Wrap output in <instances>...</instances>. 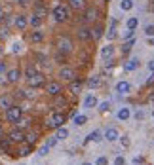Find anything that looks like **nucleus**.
Returning <instances> with one entry per match:
<instances>
[{
  "label": "nucleus",
  "instance_id": "obj_1",
  "mask_svg": "<svg viewBox=\"0 0 154 165\" xmlns=\"http://www.w3.org/2000/svg\"><path fill=\"white\" fill-rule=\"evenodd\" d=\"M52 19L55 21V23H67L69 19H71V6L69 4H57L53 6L52 10Z\"/></svg>",
  "mask_w": 154,
  "mask_h": 165
},
{
  "label": "nucleus",
  "instance_id": "obj_2",
  "mask_svg": "<svg viewBox=\"0 0 154 165\" xmlns=\"http://www.w3.org/2000/svg\"><path fill=\"white\" fill-rule=\"evenodd\" d=\"M53 46H55V51L67 53V55H71V53H72V49H74V44H72V40L69 38L67 34H59V36L55 38Z\"/></svg>",
  "mask_w": 154,
  "mask_h": 165
},
{
  "label": "nucleus",
  "instance_id": "obj_3",
  "mask_svg": "<svg viewBox=\"0 0 154 165\" xmlns=\"http://www.w3.org/2000/svg\"><path fill=\"white\" fill-rule=\"evenodd\" d=\"M21 118H23V108H21V106L13 104L12 108L6 110V121H8V124H13V125H15Z\"/></svg>",
  "mask_w": 154,
  "mask_h": 165
},
{
  "label": "nucleus",
  "instance_id": "obj_4",
  "mask_svg": "<svg viewBox=\"0 0 154 165\" xmlns=\"http://www.w3.org/2000/svg\"><path fill=\"white\" fill-rule=\"evenodd\" d=\"M13 28L15 31H27L29 28V15L27 13H13Z\"/></svg>",
  "mask_w": 154,
  "mask_h": 165
},
{
  "label": "nucleus",
  "instance_id": "obj_5",
  "mask_svg": "<svg viewBox=\"0 0 154 165\" xmlns=\"http://www.w3.org/2000/svg\"><path fill=\"white\" fill-rule=\"evenodd\" d=\"M67 121V116L63 112H53L50 118H48V127H52V129H59L63 127V124Z\"/></svg>",
  "mask_w": 154,
  "mask_h": 165
},
{
  "label": "nucleus",
  "instance_id": "obj_6",
  "mask_svg": "<svg viewBox=\"0 0 154 165\" xmlns=\"http://www.w3.org/2000/svg\"><path fill=\"white\" fill-rule=\"evenodd\" d=\"M27 84H29V87H32V89H38V87H44V85H46L48 82H46V76L42 74V72H36L34 76L27 78Z\"/></svg>",
  "mask_w": 154,
  "mask_h": 165
},
{
  "label": "nucleus",
  "instance_id": "obj_7",
  "mask_svg": "<svg viewBox=\"0 0 154 165\" xmlns=\"http://www.w3.org/2000/svg\"><path fill=\"white\" fill-rule=\"evenodd\" d=\"M57 76H59V80L71 84L72 80H76V70L71 68V67H65V64H63V67L59 68V74H57Z\"/></svg>",
  "mask_w": 154,
  "mask_h": 165
},
{
  "label": "nucleus",
  "instance_id": "obj_8",
  "mask_svg": "<svg viewBox=\"0 0 154 165\" xmlns=\"http://www.w3.org/2000/svg\"><path fill=\"white\" fill-rule=\"evenodd\" d=\"M44 89H46V93H48L50 97H57V95H61L63 85H61V82H57V80H52V82H48V84L44 85Z\"/></svg>",
  "mask_w": 154,
  "mask_h": 165
},
{
  "label": "nucleus",
  "instance_id": "obj_9",
  "mask_svg": "<svg viewBox=\"0 0 154 165\" xmlns=\"http://www.w3.org/2000/svg\"><path fill=\"white\" fill-rule=\"evenodd\" d=\"M27 40H29V44H32V46H40L42 42L46 40V36H44V32H42L40 28H32L29 32V36H27Z\"/></svg>",
  "mask_w": 154,
  "mask_h": 165
},
{
  "label": "nucleus",
  "instance_id": "obj_10",
  "mask_svg": "<svg viewBox=\"0 0 154 165\" xmlns=\"http://www.w3.org/2000/svg\"><path fill=\"white\" fill-rule=\"evenodd\" d=\"M31 8H32V13H34V15H40V17H44V19L48 17V13H50V12H48V6L42 2V0H34Z\"/></svg>",
  "mask_w": 154,
  "mask_h": 165
},
{
  "label": "nucleus",
  "instance_id": "obj_11",
  "mask_svg": "<svg viewBox=\"0 0 154 165\" xmlns=\"http://www.w3.org/2000/svg\"><path fill=\"white\" fill-rule=\"evenodd\" d=\"M76 36H78L80 42H89V40H93L92 38V27H88V25H82L76 28Z\"/></svg>",
  "mask_w": 154,
  "mask_h": 165
},
{
  "label": "nucleus",
  "instance_id": "obj_12",
  "mask_svg": "<svg viewBox=\"0 0 154 165\" xmlns=\"http://www.w3.org/2000/svg\"><path fill=\"white\" fill-rule=\"evenodd\" d=\"M8 137L12 142H17V144H21V142H25V131L23 129H19V127H13L12 131L8 133Z\"/></svg>",
  "mask_w": 154,
  "mask_h": 165
},
{
  "label": "nucleus",
  "instance_id": "obj_13",
  "mask_svg": "<svg viewBox=\"0 0 154 165\" xmlns=\"http://www.w3.org/2000/svg\"><path fill=\"white\" fill-rule=\"evenodd\" d=\"M97 17H99V10H97L95 6H88V8L84 10V21H86V23H92Z\"/></svg>",
  "mask_w": 154,
  "mask_h": 165
},
{
  "label": "nucleus",
  "instance_id": "obj_14",
  "mask_svg": "<svg viewBox=\"0 0 154 165\" xmlns=\"http://www.w3.org/2000/svg\"><path fill=\"white\" fill-rule=\"evenodd\" d=\"M114 51H116L114 46H112V44H107V46H103V48H101L99 55H101V59H103V61H109V59H112V57H114Z\"/></svg>",
  "mask_w": 154,
  "mask_h": 165
},
{
  "label": "nucleus",
  "instance_id": "obj_15",
  "mask_svg": "<svg viewBox=\"0 0 154 165\" xmlns=\"http://www.w3.org/2000/svg\"><path fill=\"white\" fill-rule=\"evenodd\" d=\"M21 78V70L19 68H10L8 72H6V82L8 84H17Z\"/></svg>",
  "mask_w": 154,
  "mask_h": 165
},
{
  "label": "nucleus",
  "instance_id": "obj_16",
  "mask_svg": "<svg viewBox=\"0 0 154 165\" xmlns=\"http://www.w3.org/2000/svg\"><path fill=\"white\" fill-rule=\"evenodd\" d=\"M42 25H44V17L31 13V15H29V27L31 28H42Z\"/></svg>",
  "mask_w": 154,
  "mask_h": 165
},
{
  "label": "nucleus",
  "instance_id": "obj_17",
  "mask_svg": "<svg viewBox=\"0 0 154 165\" xmlns=\"http://www.w3.org/2000/svg\"><path fill=\"white\" fill-rule=\"evenodd\" d=\"M36 140H38V131H34V129L25 131V142H27V144L34 146V144H36Z\"/></svg>",
  "mask_w": 154,
  "mask_h": 165
},
{
  "label": "nucleus",
  "instance_id": "obj_18",
  "mask_svg": "<svg viewBox=\"0 0 154 165\" xmlns=\"http://www.w3.org/2000/svg\"><path fill=\"white\" fill-rule=\"evenodd\" d=\"M13 106V97L12 95H0V110H8Z\"/></svg>",
  "mask_w": 154,
  "mask_h": 165
},
{
  "label": "nucleus",
  "instance_id": "obj_19",
  "mask_svg": "<svg viewBox=\"0 0 154 165\" xmlns=\"http://www.w3.org/2000/svg\"><path fill=\"white\" fill-rule=\"evenodd\" d=\"M82 87H84V82L82 80H72L71 84H69V91H71L72 95H78V93L82 91Z\"/></svg>",
  "mask_w": 154,
  "mask_h": 165
},
{
  "label": "nucleus",
  "instance_id": "obj_20",
  "mask_svg": "<svg viewBox=\"0 0 154 165\" xmlns=\"http://www.w3.org/2000/svg\"><path fill=\"white\" fill-rule=\"evenodd\" d=\"M116 91L120 93V95H128V93L131 91V84L129 82H118L116 84Z\"/></svg>",
  "mask_w": 154,
  "mask_h": 165
},
{
  "label": "nucleus",
  "instance_id": "obj_21",
  "mask_svg": "<svg viewBox=\"0 0 154 165\" xmlns=\"http://www.w3.org/2000/svg\"><path fill=\"white\" fill-rule=\"evenodd\" d=\"M103 137L107 139V140H110V142H114V140H118V139H120V135H118V131H116L114 127H109L107 131H105V135H103Z\"/></svg>",
  "mask_w": 154,
  "mask_h": 165
},
{
  "label": "nucleus",
  "instance_id": "obj_22",
  "mask_svg": "<svg viewBox=\"0 0 154 165\" xmlns=\"http://www.w3.org/2000/svg\"><path fill=\"white\" fill-rule=\"evenodd\" d=\"M103 31H105L103 25H101V23H95V25L92 27V38H93V40H99V38L103 36Z\"/></svg>",
  "mask_w": 154,
  "mask_h": 165
},
{
  "label": "nucleus",
  "instance_id": "obj_23",
  "mask_svg": "<svg viewBox=\"0 0 154 165\" xmlns=\"http://www.w3.org/2000/svg\"><path fill=\"white\" fill-rule=\"evenodd\" d=\"M12 144H13V142L10 140V137H2V139H0V152H10V150H12Z\"/></svg>",
  "mask_w": 154,
  "mask_h": 165
},
{
  "label": "nucleus",
  "instance_id": "obj_24",
  "mask_svg": "<svg viewBox=\"0 0 154 165\" xmlns=\"http://www.w3.org/2000/svg\"><path fill=\"white\" fill-rule=\"evenodd\" d=\"M67 4L71 6V10H86V0H69Z\"/></svg>",
  "mask_w": 154,
  "mask_h": 165
},
{
  "label": "nucleus",
  "instance_id": "obj_25",
  "mask_svg": "<svg viewBox=\"0 0 154 165\" xmlns=\"http://www.w3.org/2000/svg\"><path fill=\"white\" fill-rule=\"evenodd\" d=\"M107 38L112 42L116 38V19H110V27H109V32H107Z\"/></svg>",
  "mask_w": 154,
  "mask_h": 165
},
{
  "label": "nucleus",
  "instance_id": "obj_26",
  "mask_svg": "<svg viewBox=\"0 0 154 165\" xmlns=\"http://www.w3.org/2000/svg\"><path fill=\"white\" fill-rule=\"evenodd\" d=\"M84 106H86V108H93V106H97V97L95 95H86V99H84Z\"/></svg>",
  "mask_w": 154,
  "mask_h": 165
},
{
  "label": "nucleus",
  "instance_id": "obj_27",
  "mask_svg": "<svg viewBox=\"0 0 154 165\" xmlns=\"http://www.w3.org/2000/svg\"><path fill=\"white\" fill-rule=\"evenodd\" d=\"M137 67H139V59H135V57H133V59H129L128 63H126V64H124L126 72H131V70H135Z\"/></svg>",
  "mask_w": 154,
  "mask_h": 165
},
{
  "label": "nucleus",
  "instance_id": "obj_28",
  "mask_svg": "<svg viewBox=\"0 0 154 165\" xmlns=\"http://www.w3.org/2000/svg\"><path fill=\"white\" fill-rule=\"evenodd\" d=\"M53 106H55V108H63V106H67V97H63V95L53 97Z\"/></svg>",
  "mask_w": 154,
  "mask_h": 165
},
{
  "label": "nucleus",
  "instance_id": "obj_29",
  "mask_svg": "<svg viewBox=\"0 0 154 165\" xmlns=\"http://www.w3.org/2000/svg\"><path fill=\"white\" fill-rule=\"evenodd\" d=\"M36 72H38L36 64H34V63H29V64H27V68H25V78H31V76H34Z\"/></svg>",
  "mask_w": 154,
  "mask_h": 165
},
{
  "label": "nucleus",
  "instance_id": "obj_30",
  "mask_svg": "<svg viewBox=\"0 0 154 165\" xmlns=\"http://www.w3.org/2000/svg\"><path fill=\"white\" fill-rule=\"evenodd\" d=\"M129 116H131V112H129V108H128V106H124V108H120V110H118V120L126 121V120H129Z\"/></svg>",
  "mask_w": 154,
  "mask_h": 165
},
{
  "label": "nucleus",
  "instance_id": "obj_31",
  "mask_svg": "<svg viewBox=\"0 0 154 165\" xmlns=\"http://www.w3.org/2000/svg\"><path fill=\"white\" fill-rule=\"evenodd\" d=\"M17 152H19V156H29V154L32 152V146L27 144V142H23V146L19 144V150H17Z\"/></svg>",
  "mask_w": 154,
  "mask_h": 165
},
{
  "label": "nucleus",
  "instance_id": "obj_32",
  "mask_svg": "<svg viewBox=\"0 0 154 165\" xmlns=\"http://www.w3.org/2000/svg\"><path fill=\"white\" fill-rule=\"evenodd\" d=\"M99 84H101V78L99 76H92L88 80V87L89 89H95V87H99Z\"/></svg>",
  "mask_w": 154,
  "mask_h": 165
},
{
  "label": "nucleus",
  "instance_id": "obj_33",
  "mask_svg": "<svg viewBox=\"0 0 154 165\" xmlns=\"http://www.w3.org/2000/svg\"><path fill=\"white\" fill-rule=\"evenodd\" d=\"M101 139H103L101 131H92V133L88 135V140H86V142H89V140H92V142H99Z\"/></svg>",
  "mask_w": 154,
  "mask_h": 165
},
{
  "label": "nucleus",
  "instance_id": "obj_34",
  "mask_svg": "<svg viewBox=\"0 0 154 165\" xmlns=\"http://www.w3.org/2000/svg\"><path fill=\"white\" fill-rule=\"evenodd\" d=\"M126 27H128V31H135V28L139 27V19L137 17H129L128 23H126Z\"/></svg>",
  "mask_w": 154,
  "mask_h": 165
},
{
  "label": "nucleus",
  "instance_id": "obj_35",
  "mask_svg": "<svg viewBox=\"0 0 154 165\" xmlns=\"http://www.w3.org/2000/svg\"><path fill=\"white\" fill-rule=\"evenodd\" d=\"M67 61H69V55H67V53L55 51V63H59V64H65Z\"/></svg>",
  "mask_w": 154,
  "mask_h": 165
},
{
  "label": "nucleus",
  "instance_id": "obj_36",
  "mask_svg": "<svg viewBox=\"0 0 154 165\" xmlns=\"http://www.w3.org/2000/svg\"><path fill=\"white\" fill-rule=\"evenodd\" d=\"M120 8H122L124 12L133 10V0H120Z\"/></svg>",
  "mask_w": 154,
  "mask_h": 165
},
{
  "label": "nucleus",
  "instance_id": "obj_37",
  "mask_svg": "<svg viewBox=\"0 0 154 165\" xmlns=\"http://www.w3.org/2000/svg\"><path fill=\"white\" fill-rule=\"evenodd\" d=\"M55 137H57L59 140L67 139V137H69V129H67V127H59V129H57V133H55Z\"/></svg>",
  "mask_w": 154,
  "mask_h": 165
},
{
  "label": "nucleus",
  "instance_id": "obj_38",
  "mask_svg": "<svg viewBox=\"0 0 154 165\" xmlns=\"http://www.w3.org/2000/svg\"><path fill=\"white\" fill-rule=\"evenodd\" d=\"M86 121H88V116H84V114H76L74 116V124L76 125H84Z\"/></svg>",
  "mask_w": 154,
  "mask_h": 165
},
{
  "label": "nucleus",
  "instance_id": "obj_39",
  "mask_svg": "<svg viewBox=\"0 0 154 165\" xmlns=\"http://www.w3.org/2000/svg\"><path fill=\"white\" fill-rule=\"evenodd\" d=\"M145 36L146 38H154V25H146L145 27Z\"/></svg>",
  "mask_w": 154,
  "mask_h": 165
},
{
  "label": "nucleus",
  "instance_id": "obj_40",
  "mask_svg": "<svg viewBox=\"0 0 154 165\" xmlns=\"http://www.w3.org/2000/svg\"><path fill=\"white\" fill-rule=\"evenodd\" d=\"M23 51V44H21V42H13V48H12V53H21Z\"/></svg>",
  "mask_w": 154,
  "mask_h": 165
},
{
  "label": "nucleus",
  "instance_id": "obj_41",
  "mask_svg": "<svg viewBox=\"0 0 154 165\" xmlns=\"http://www.w3.org/2000/svg\"><path fill=\"white\" fill-rule=\"evenodd\" d=\"M133 44H135V38H129V40H128V42H126V44H124L122 51H124V53H128L129 49H131V46H133Z\"/></svg>",
  "mask_w": 154,
  "mask_h": 165
},
{
  "label": "nucleus",
  "instance_id": "obj_42",
  "mask_svg": "<svg viewBox=\"0 0 154 165\" xmlns=\"http://www.w3.org/2000/svg\"><path fill=\"white\" fill-rule=\"evenodd\" d=\"M57 140H59L57 137H52V139H48V142H46V144H48V146H50V148H53L55 144H57Z\"/></svg>",
  "mask_w": 154,
  "mask_h": 165
},
{
  "label": "nucleus",
  "instance_id": "obj_43",
  "mask_svg": "<svg viewBox=\"0 0 154 165\" xmlns=\"http://www.w3.org/2000/svg\"><path fill=\"white\" fill-rule=\"evenodd\" d=\"M109 163V160L105 156H101V157H97V161H95V165H107Z\"/></svg>",
  "mask_w": 154,
  "mask_h": 165
},
{
  "label": "nucleus",
  "instance_id": "obj_44",
  "mask_svg": "<svg viewBox=\"0 0 154 165\" xmlns=\"http://www.w3.org/2000/svg\"><path fill=\"white\" fill-rule=\"evenodd\" d=\"M48 152H50V146H48V144H44V146L38 150V154H40V156H46Z\"/></svg>",
  "mask_w": 154,
  "mask_h": 165
},
{
  "label": "nucleus",
  "instance_id": "obj_45",
  "mask_svg": "<svg viewBox=\"0 0 154 165\" xmlns=\"http://www.w3.org/2000/svg\"><path fill=\"white\" fill-rule=\"evenodd\" d=\"M4 72H8V70H6V61H0V76Z\"/></svg>",
  "mask_w": 154,
  "mask_h": 165
},
{
  "label": "nucleus",
  "instance_id": "obj_46",
  "mask_svg": "<svg viewBox=\"0 0 154 165\" xmlns=\"http://www.w3.org/2000/svg\"><path fill=\"white\" fill-rule=\"evenodd\" d=\"M109 110V103H101L99 104V112H107Z\"/></svg>",
  "mask_w": 154,
  "mask_h": 165
},
{
  "label": "nucleus",
  "instance_id": "obj_47",
  "mask_svg": "<svg viewBox=\"0 0 154 165\" xmlns=\"http://www.w3.org/2000/svg\"><path fill=\"white\" fill-rule=\"evenodd\" d=\"M32 6V2H31V0H17V6Z\"/></svg>",
  "mask_w": 154,
  "mask_h": 165
},
{
  "label": "nucleus",
  "instance_id": "obj_48",
  "mask_svg": "<svg viewBox=\"0 0 154 165\" xmlns=\"http://www.w3.org/2000/svg\"><path fill=\"white\" fill-rule=\"evenodd\" d=\"M120 142H122L124 146H129V139L126 137V135H124V137H120Z\"/></svg>",
  "mask_w": 154,
  "mask_h": 165
},
{
  "label": "nucleus",
  "instance_id": "obj_49",
  "mask_svg": "<svg viewBox=\"0 0 154 165\" xmlns=\"http://www.w3.org/2000/svg\"><path fill=\"white\" fill-rule=\"evenodd\" d=\"M114 165H124V157H122V156H118L116 160H114Z\"/></svg>",
  "mask_w": 154,
  "mask_h": 165
},
{
  "label": "nucleus",
  "instance_id": "obj_50",
  "mask_svg": "<svg viewBox=\"0 0 154 165\" xmlns=\"http://www.w3.org/2000/svg\"><path fill=\"white\" fill-rule=\"evenodd\" d=\"M143 116H145V112H141V110H139V112H137V114H135V118H137V120H141V118H143Z\"/></svg>",
  "mask_w": 154,
  "mask_h": 165
},
{
  "label": "nucleus",
  "instance_id": "obj_51",
  "mask_svg": "<svg viewBox=\"0 0 154 165\" xmlns=\"http://www.w3.org/2000/svg\"><path fill=\"white\" fill-rule=\"evenodd\" d=\"M149 70H152V72H154V59L149 61Z\"/></svg>",
  "mask_w": 154,
  "mask_h": 165
},
{
  "label": "nucleus",
  "instance_id": "obj_52",
  "mask_svg": "<svg viewBox=\"0 0 154 165\" xmlns=\"http://www.w3.org/2000/svg\"><path fill=\"white\" fill-rule=\"evenodd\" d=\"M2 137H4V127L0 125V139H2Z\"/></svg>",
  "mask_w": 154,
  "mask_h": 165
},
{
  "label": "nucleus",
  "instance_id": "obj_53",
  "mask_svg": "<svg viewBox=\"0 0 154 165\" xmlns=\"http://www.w3.org/2000/svg\"><path fill=\"white\" fill-rule=\"evenodd\" d=\"M150 44H152V46H154V38H150Z\"/></svg>",
  "mask_w": 154,
  "mask_h": 165
},
{
  "label": "nucleus",
  "instance_id": "obj_54",
  "mask_svg": "<svg viewBox=\"0 0 154 165\" xmlns=\"http://www.w3.org/2000/svg\"><path fill=\"white\" fill-rule=\"evenodd\" d=\"M84 165H92V163H84Z\"/></svg>",
  "mask_w": 154,
  "mask_h": 165
},
{
  "label": "nucleus",
  "instance_id": "obj_55",
  "mask_svg": "<svg viewBox=\"0 0 154 165\" xmlns=\"http://www.w3.org/2000/svg\"><path fill=\"white\" fill-rule=\"evenodd\" d=\"M105 2H110V0H105Z\"/></svg>",
  "mask_w": 154,
  "mask_h": 165
}]
</instances>
